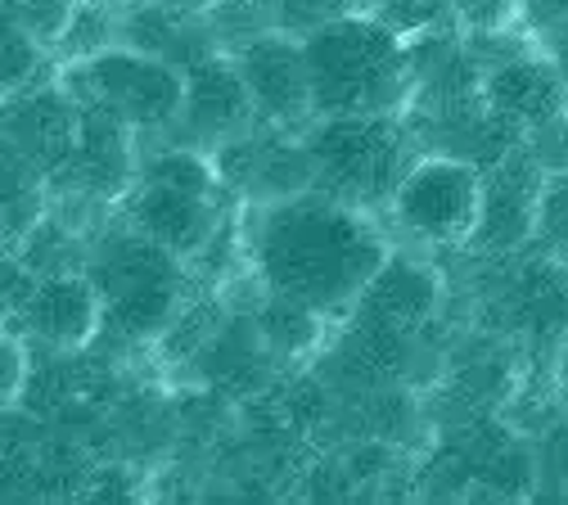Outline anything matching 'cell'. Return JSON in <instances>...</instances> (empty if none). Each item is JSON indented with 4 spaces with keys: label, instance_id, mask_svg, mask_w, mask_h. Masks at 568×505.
Listing matches in <instances>:
<instances>
[{
    "label": "cell",
    "instance_id": "16",
    "mask_svg": "<svg viewBox=\"0 0 568 505\" xmlns=\"http://www.w3.org/2000/svg\"><path fill=\"white\" fill-rule=\"evenodd\" d=\"M45 176L0 135V222H6L10 244H19L41 216H45Z\"/></svg>",
    "mask_w": 568,
    "mask_h": 505
},
{
    "label": "cell",
    "instance_id": "8",
    "mask_svg": "<svg viewBox=\"0 0 568 505\" xmlns=\"http://www.w3.org/2000/svg\"><path fill=\"white\" fill-rule=\"evenodd\" d=\"M181 72H185V95L172 122V135H176L172 144H194V150L212 154L257 127L248 87L226 50H207Z\"/></svg>",
    "mask_w": 568,
    "mask_h": 505
},
{
    "label": "cell",
    "instance_id": "11",
    "mask_svg": "<svg viewBox=\"0 0 568 505\" xmlns=\"http://www.w3.org/2000/svg\"><path fill=\"white\" fill-rule=\"evenodd\" d=\"M135 140L140 135L126 122H118L100 104L78 100V140H73V154H68V163L54 176L50 190L82 194V199H95V203H118L126 194L131 176H135V163H140Z\"/></svg>",
    "mask_w": 568,
    "mask_h": 505
},
{
    "label": "cell",
    "instance_id": "15",
    "mask_svg": "<svg viewBox=\"0 0 568 505\" xmlns=\"http://www.w3.org/2000/svg\"><path fill=\"white\" fill-rule=\"evenodd\" d=\"M434 303H438L434 271L388 253L384 266L375 271V280L366 284L357 307H366V312H375L379 321H393V325H415V321H424L434 312Z\"/></svg>",
    "mask_w": 568,
    "mask_h": 505
},
{
    "label": "cell",
    "instance_id": "18",
    "mask_svg": "<svg viewBox=\"0 0 568 505\" xmlns=\"http://www.w3.org/2000/svg\"><path fill=\"white\" fill-rule=\"evenodd\" d=\"M73 6L78 0H0V10H6L41 50H54L68 19H73Z\"/></svg>",
    "mask_w": 568,
    "mask_h": 505
},
{
    "label": "cell",
    "instance_id": "24",
    "mask_svg": "<svg viewBox=\"0 0 568 505\" xmlns=\"http://www.w3.org/2000/svg\"><path fill=\"white\" fill-rule=\"evenodd\" d=\"M154 6H168V10H185V14H207L217 0H154Z\"/></svg>",
    "mask_w": 568,
    "mask_h": 505
},
{
    "label": "cell",
    "instance_id": "23",
    "mask_svg": "<svg viewBox=\"0 0 568 505\" xmlns=\"http://www.w3.org/2000/svg\"><path fill=\"white\" fill-rule=\"evenodd\" d=\"M546 54L555 59V68H559V78H564V87H568V19L559 23V28H550L546 37Z\"/></svg>",
    "mask_w": 568,
    "mask_h": 505
},
{
    "label": "cell",
    "instance_id": "22",
    "mask_svg": "<svg viewBox=\"0 0 568 505\" xmlns=\"http://www.w3.org/2000/svg\"><path fill=\"white\" fill-rule=\"evenodd\" d=\"M23 384V356L14 347V339L0 334V406H6Z\"/></svg>",
    "mask_w": 568,
    "mask_h": 505
},
{
    "label": "cell",
    "instance_id": "17",
    "mask_svg": "<svg viewBox=\"0 0 568 505\" xmlns=\"http://www.w3.org/2000/svg\"><path fill=\"white\" fill-rule=\"evenodd\" d=\"M316 312L290 303V299H275L266 294V307L257 316V334L271 352H303L307 343H316Z\"/></svg>",
    "mask_w": 568,
    "mask_h": 505
},
{
    "label": "cell",
    "instance_id": "1",
    "mask_svg": "<svg viewBox=\"0 0 568 505\" xmlns=\"http://www.w3.org/2000/svg\"><path fill=\"white\" fill-rule=\"evenodd\" d=\"M248 257L266 294L316 316H343L388 257L384 231L366 208H352L316 185L266 199L248 231Z\"/></svg>",
    "mask_w": 568,
    "mask_h": 505
},
{
    "label": "cell",
    "instance_id": "19",
    "mask_svg": "<svg viewBox=\"0 0 568 505\" xmlns=\"http://www.w3.org/2000/svg\"><path fill=\"white\" fill-rule=\"evenodd\" d=\"M443 10L460 28L478 32V37H491V32H501L506 23L519 19V0H443Z\"/></svg>",
    "mask_w": 568,
    "mask_h": 505
},
{
    "label": "cell",
    "instance_id": "6",
    "mask_svg": "<svg viewBox=\"0 0 568 505\" xmlns=\"http://www.w3.org/2000/svg\"><path fill=\"white\" fill-rule=\"evenodd\" d=\"M68 91L87 104H100L118 122H126L135 135H163L172 131L185 95V72L150 50L135 46H100L68 63L59 78Z\"/></svg>",
    "mask_w": 568,
    "mask_h": 505
},
{
    "label": "cell",
    "instance_id": "21",
    "mask_svg": "<svg viewBox=\"0 0 568 505\" xmlns=\"http://www.w3.org/2000/svg\"><path fill=\"white\" fill-rule=\"evenodd\" d=\"M519 19H524L537 37H546L550 28H559V23L568 19V0H519Z\"/></svg>",
    "mask_w": 568,
    "mask_h": 505
},
{
    "label": "cell",
    "instance_id": "25",
    "mask_svg": "<svg viewBox=\"0 0 568 505\" xmlns=\"http://www.w3.org/2000/svg\"><path fill=\"white\" fill-rule=\"evenodd\" d=\"M334 6L347 14V10H375V0H334Z\"/></svg>",
    "mask_w": 568,
    "mask_h": 505
},
{
    "label": "cell",
    "instance_id": "10",
    "mask_svg": "<svg viewBox=\"0 0 568 505\" xmlns=\"http://www.w3.org/2000/svg\"><path fill=\"white\" fill-rule=\"evenodd\" d=\"M248 87L253 113L262 127L280 131H303L312 113V82H307V59L303 41L290 32H262L235 50H226Z\"/></svg>",
    "mask_w": 568,
    "mask_h": 505
},
{
    "label": "cell",
    "instance_id": "26",
    "mask_svg": "<svg viewBox=\"0 0 568 505\" xmlns=\"http://www.w3.org/2000/svg\"><path fill=\"white\" fill-rule=\"evenodd\" d=\"M10 249V235H6V222H0V253H6Z\"/></svg>",
    "mask_w": 568,
    "mask_h": 505
},
{
    "label": "cell",
    "instance_id": "13",
    "mask_svg": "<svg viewBox=\"0 0 568 505\" xmlns=\"http://www.w3.org/2000/svg\"><path fill=\"white\" fill-rule=\"evenodd\" d=\"M546 168L528 154V144H510L501 159L483 168V208L474 240L483 249H515L537 231V203H541Z\"/></svg>",
    "mask_w": 568,
    "mask_h": 505
},
{
    "label": "cell",
    "instance_id": "20",
    "mask_svg": "<svg viewBox=\"0 0 568 505\" xmlns=\"http://www.w3.org/2000/svg\"><path fill=\"white\" fill-rule=\"evenodd\" d=\"M537 231H541L555 249H568V172H550V176L541 181Z\"/></svg>",
    "mask_w": 568,
    "mask_h": 505
},
{
    "label": "cell",
    "instance_id": "12",
    "mask_svg": "<svg viewBox=\"0 0 568 505\" xmlns=\"http://www.w3.org/2000/svg\"><path fill=\"white\" fill-rule=\"evenodd\" d=\"M0 135L54 185L78 140V100L63 82H28L0 100Z\"/></svg>",
    "mask_w": 568,
    "mask_h": 505
},
{
    "label": "cell",
    "instance_id": "5",
    "mask_svg": "<svg viewBox=\"0 0 568 505\" xmlns=\"http://www.w3.org/2000/svg\"><path fill=\"white\" fill-rule=\"evenodd\" d=\"M303 150L312 168V185L352 203L375 208L388 203L393 185L415 159V140L402 113H338L312 118L303 131Z\"/></svg>",
    "mask_w": 568,
    "mask_h": 505
},
{
    "label": "cell",
    "instance_id": "7",
    "mask_svg": "<svg viewBox=\"0 0 568 505\" xmlns=\"http://www.w3.org/2000/svg\"><path fill=\"white\" fill-rule=\"evenodd\" d=\"M483 208V168L465 154H415L388 194L393 222L434 249L469 244Z\"/></svg>",
    "mask_w": 568,
    "mask_h": 505
},
{
    "label": "cell",
    "instance_id": "2",
    "mask_svg": "<svg viewBox=\"0 0 568 505\" xmlns=\"http://www.w3.org/2000/svg\"><path fill=\"white\" fill-rule=\"evenodd\" d=\"M303 41L312 113H406L415 100L410 46L375 10H347L312 28Z\"/></svg>",
    "mask_w": 568,
    "mask_h": 505
},
{
    "label": "cell",
    "instance_id": "9",
    "mask_svg": "<svg viewBox=\"0 0 568 505\" xmlns=\"http://www.w3.org/2000/svg\"><path fill=\"white\" fill-rule=\"evenodd\" d=\"M483 113L510 140H524L559 118H568V87L546 50H519L496 59L478 78Z\"/></svg>",
    "mask_w": 568,
    "mask_h": 505
},
{
    "label": "cell",
    "instance_id": "14",
    "mask_svg": "<svg viewBox=\"0 0 568 505\" xmlns=\"http://www.w3.org/2000/svg\"><path fill=\"white\" fill-rule=\"evenodd\" d=\"M14 316L32 339H41L45 347H59V352L87 347L100 334V299H95V284L87 280V271L32 275Z\"/></svg>",
    "mask_w": 568,
    "mask_h": 505
},
{
    "label": "cell",
    "instance_id": "4",
    "mask_svg": "<svg viewBox=\"0 0 568 505\" xmlns=\"http://www.w3.org/2000/svg\"><path fill=\"white\" fill-rule=\"evenodd\" d=\"M185 266L190 262L140 235L135 226L109 231L87 262V280L100 299V330H113L126 343L168 334V325L185 307Z\"/></svg>",
    "mask_w": 568,
    "mask_h": 505
},
{
    "label": "cell",
    "instance_id": "3",
    "mask_svg": "<svg viewBox=\"0 0 568 505\" xmlns=\"http://www.w3.org/2000/svg\"><path fill=\"white\" fill-rule=\"evenodd\" d=\"M126 226L150 235L181 262H194L226 226V181L212 154L194 144H163L135 163V176L122 194Z\"/></svg>",
    "mask_w": 568,
    "mask_h": 505
}]
</instances>
